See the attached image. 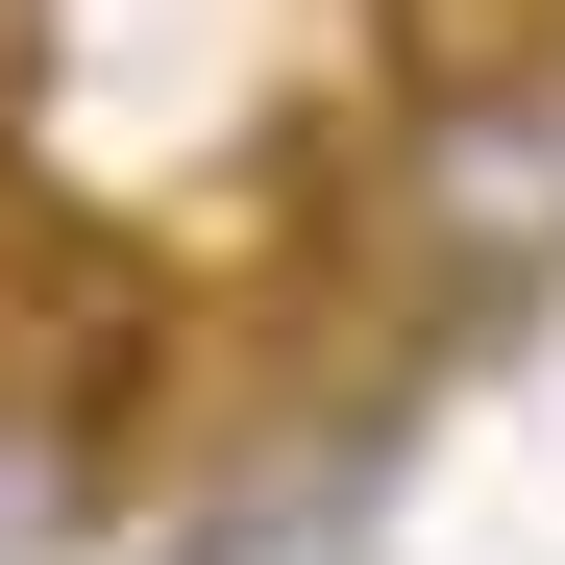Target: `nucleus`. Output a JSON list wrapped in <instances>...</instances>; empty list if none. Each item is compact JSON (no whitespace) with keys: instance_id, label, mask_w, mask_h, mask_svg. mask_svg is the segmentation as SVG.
Returning <instances> with one entry per match:
<instances>
[{"instance_id":"nucleus-1","label":"nucleus","mask_w":565,"mask_h":565,"mask_svg":"<svg viewBox=\"0 0 565 565\" xmlns=\"http://www.w3.org/2000/svg\"><path fill=\"white\" fill-rule=\"evenodd\" d=\"M369 222H394L443 296H541V270H565V50L418 74L394 148H369Z\"/></svg>"}]
</instances>
